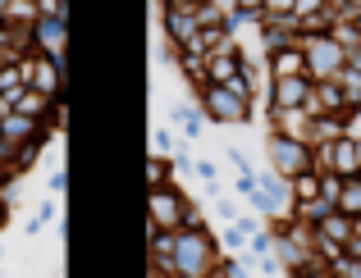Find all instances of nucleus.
I'll return each instance as SVG.
<instances>
[{"instance_id": "f257e3e1", "label": "nucleus", "mask_w": 361, "mask_h": 278, "mask_svg": "<svg viewBox=\"0 0 361 278\" xmlns=\"http://www.w3.org/2000/svg\"><path fill=\"white\" fill-rule=\"evenodd\" d=\"M174 123H178V128L188 132V137H197V132H202V123H197V114H192V110H183V105H174Z\"/></svg>"}]
</instances>
